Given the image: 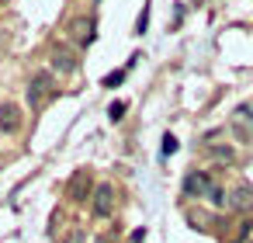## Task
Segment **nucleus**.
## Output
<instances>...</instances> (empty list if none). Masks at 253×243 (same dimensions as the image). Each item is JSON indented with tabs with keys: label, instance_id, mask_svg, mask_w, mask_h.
I'll return each instance as SVG.
<instances>
[{
	"label": "nucleus",
	"instance_id": "f257e3e1",
	"mask_svg": "<svg viewBox=\"0 0 253 243\" xmlns=\"http://www.w3.org/2000/svg\"><path fill=\"white\" fill-rule=\"evenodd\" d=\"M56 94H59V87H56V77H52L49 70H39V73L28 80V104H32V111L45 108L49 97H56Z\"/></svg>",
	"mask_w": 253,
	"mask_h": 243
},
{
	"label": "nucleus",
	"instance_id": "f03ea898",
	"mask_svg": "<svg viewBox=\"0 0 253 243\" xmlns=\"http://www.w3.org/2000/svg\"><path fill=\"white\" fill-rule=\"evenodd\" d=\"M229 132L236 136V143H246L253 146V108L250 104H239L229 118Z\"/></svg>",
	"mask_w": 253,
	"mask_h": 243
},
{
	"label": "nucleus",
	"instance_id": "7ed1b4c3",
	"mask_svg": "<svg viewBox=\"0 0 253 243\" xmlns=\"http://www.w3.org/2000/svg\"><path fill=\"white\" fill-rule=\"evenodd\" d=\"M90 194H94L90 170H73V177L66 181V198H70V201H87Z\"/></svg>",
	"mask_w": 253,
	"mask_h": 243
},
{
	"label": "nucleus",
	"instance_id": "20e7f679",
	"mask_svg": "<svg viewBox=\"0 0 253 243\" xmlns=\"http://www.w3.org/2000/svg\"><path fill=\"white\" fill-rule=\"evenodd\" d=\"M90 212H94L97 219H108V215L115 212V188H111V184H97V188H94V194H90Z\"/></svg>",
	"mask_w": 253,
	"mask_h": 243
},
{
	"label": "nucleus",
	"instance_id": "39448f33",
	"mask_svg": "<svg viewBox=\"0 0 253 243\" xmlns=\"http://www.w3.org/2000/svg\"><path fill=\"white\" fill-rule=\"evenodd\" d=\"M211 188H215V181H211V174H205V170H191V174L184 177V194H187V198H208Z\"/></svg>",
	"mask_w": 253,
	"mask_h": 243
},
{
	"label": "nucleus",
	"instance_id": "423d86ee",
	"mask_svg": "<svg viewBox=\"0 0 253 243\" xmlns=\"http://www.w3.org/2000/svg\"><path fill=\"white\" fill-rule=\"evenodd\" d=\"M52 70H56L59 77H66V73H77V70H80V59H77V52H73L70 46H56V49H52Z\"/></svg>",
	"mask_w": 253,
	"mask_h": 243
},
{
	"label": "nucleus",
	"instance_id": "0eeeda50",
	"mask_svg": "<svg viewBox=\"0 0 253 243\" xmlns=\"http://www.w3.org/2000/svg\"><path fill=\"white\" fill-rule=\"evenodd\" d=\"M21 108L18 104H11V101H4L0 104V132L4 136H14V132H21Z\"/></svg>",
	"mask_w": 253,
	"mask_h": 243
},
{
	"label": "nucleus",
	"instance_id": "6e6552de",
	"mask_svg": "<svg viewBox=\"0 0 253 243\" xmlns=\"http://www.w3.org/2000/svg\"><path fill=\"white\" fill-rule=\"evenodd\" d=\"M225 208H229V212H246V208H253V188H250V184H239L236 191H229V194H225Z\"/></svg>",
	"mask_w": 253,
	"mask_h": 243
},
{
	"label": "nucleus",
	"instance_id": "1a4fd4ad",
	"mask_svg": "<svg viewBox=\"0 0 253 243\" xmlns=\"http://www.w3.org/2000/svg\"><path fill=\"white\" fill-rule=\"evenodd\" d=\"M70 35H73L77 46H90L94 42V18H77L70 25Z\"/></svg>",
	"mask_w": 253,
	"mask_h": 243
},
{
	"label": "nucleus",
	"instance_id": "9d476101",
	"mask_svg": "<svg viewBox=\"0 0 253 243\" xmlns=\"http://www.w3.org/2000/svg\"><path fill=\"white\" fill-rule=\"evenodd\" d=\"M205 153L215 156V160H222V163H232V160H236V153H232L229 146H205Z\"/></svg>",
	"mask_w": 253,
	"mask_h": 243
},
{
	"label": "nucleus",
	"instance_id": "9b49d317",
	"mask_svg": "<svg viewBox=\"0 0 253 243\" xmlns=\"http://www.w3.org/2000/svg\"><path fill=\"white\" fill-rule=\"evenodd\" d=\"M63 243H87V229H80V226H73L66 236H63Z\"/></svg>",
	"mask_w": 253,
	"mask_h": 243
},
{
	"label": "nucleus",
	"instance_id": "f8f14e48",
	"mask_svg": "<svg viewBox=\"0 0 253 243\" xmlns=\"http://www.w3.org/2000/svg\"><path fill=\"white\" fill-rule=\"evenodd\" d=\"M149 28V7H142V14H139V21H135V35H142Z\"/></svg>",
	"mask_w": 253,
	"mask_h": 243
},
{
	"label": "nucleus",
	"instance_id": "ddd939ff",
	"mask_svg": "<svg viewBox=\"0 0 253 243\" xmlns=\"http://www.w3.org/2000/svg\"><path fill=\"white\" fill-rule=\"evenodd\" d=\"M122 115H125V101H115V104L108 108V118H111V122H118Z\"/></svg>",
	"mask_w": 253,
	"mask_h": 243
},
{
	"label": "nucleus",
	"instance_id": "4468645a",
	"mask_svg": "<svg viewBox=\"0 0 253 243\" xmlns=\"http://www.w3.org/2000/svg\"><path fill=\"white\" fill-rule=\"evenodd\" d=\"M170 153H177V139L167 132V136H163V156H170Z\"/></svg>",
	"mask_w": 253,
	"mask_h": 243
},
{
	"label": "nucleus",
	"instance_id": "2eb2a0df",
	"mask_svg": "<svg viewBox=\"0 0 253 243\" xmlns=\"http://www.w3.org/2000/svg\"><path fill=\"white\" fill-rule=\"evenodd\" d=\"M125 80V70H118V73H111V77H104V87H118Z\"/></svg>",
	"mask_w": 253,
	"mask_h": 243
},
{
	"label": "nucleus",
	"instance_id": "dca6fc26",
	"mask_svg": "<svg viewBox=\"0 0 253 243\" xmlns=\"http://www.w3.org/2000/svg\"><path fill=\"white\" fill-rule=\"evenodd\" d=\"M0 4H4V0H0Z\"/></svg>",
	"mask_w": 253,
	"mask_h": 243
}]
</instances>
